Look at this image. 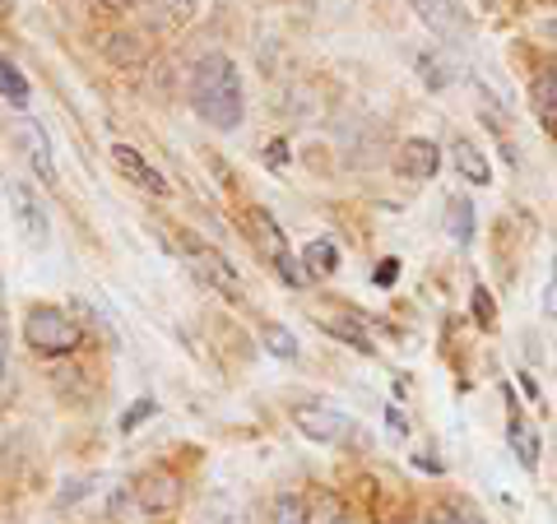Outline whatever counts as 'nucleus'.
<instances>
[{"mask_svg":"<svg viewBox=\"0 0 557 524\" xmlns=\"http://www.w3.org/2000/svg\"><path fill=\"white\" fill-rule=\"evenodd\" d=\"M182 251H186V265H190V274L200 278L205 288H214L219 297H228V302H242V274H237V265L223 251H214L209 241H200V237H182Z\"/></svg>","mask_w":557,"mask_h":524,"instance_id":"20e7f679","label":"nucleus"},{"mask_svg":"<svg viewBox=\"0 0 557 524\" xmlns=\"http://www.w3.org/2000/svg\"><path fill=\"white\" fill-rule=\"evenodd\" d=\"M14 135H20V149H24V159L33 167V177H38L42 186H57V159H51L47 130L33 116H20V121H14Z\"/></svg>","mask_w":557,"mask_h":524,"instance_id":"6e6552de","label":"nucleus"},{"mask_svg":"<svg viewBox=\"0 0 557 524\" xmlns=\"http://www.w3.org/2000/svg\"><path fill=\"white\" fill-rule=\"evenodd\" d=\"M428 524H483L469 506H456V501H442V506H432L428 511Z\"/></svg>","mask_w":557,"mask_h":524,"instance_id":"aec40b11","label":"nucleus"},{"mask_svg":"<svg viewBox=\"0 0 557 524\" xmlns=\"http://www.w3.org/2000/svg\"><path fill=\"white\" fill-rule=\"evenodd\" d=\"M418 75H423L432 93H442V89H450V79H456V65H450L442 51H423V57H418Z\"/></svg>","mask_w":557,"mask_h":524,"instance_id":"a211bd4d","label":"nucleus"},{"mask_svg":"<svg viewBox=\"0 0 557 524\" xmlns=\"http://www.w3.org/2000/svg\"><path fill=\"white\" fill-rule=\"evenodd\" d=\"M372 278H376V288H391L395 278H399V260H395V255H391V260H381Z\"/></svg>","mask_w":557,"mask_h":524,"instance_id":"c85d7f7f","label":"nucleus"},{"mask_svg":"<svg viewBox=\"0 0 557 524\" xmlns=\"http://www.w3.org/2000/svg\"><path fill=\"white\" fill-rule=\"evenodd\" d=\"M131 501H135V487L126 483V487H116L112 492V501H108V511H112V520H126V511H131Z\"/></svg>","mask_w":557,"mask_h":524,"instance_id":"bb28decb","label":"nucleus"},{"mask_svg":"<svg viewBox=\"0 0 557 524\" xmlns=\"http://www.w3.org/2000/svg\"><path fill=\"white\" fill-rule=\"evenodd\" d=\"M112 163H116V172H121V177H126L135 190H145V196H168V177H163V172L153 167L135 145H112Z\"/></svg>","mask_w":557,"mask_h":524,"instance_id":"1a4fd4ad","label":"nucleus"},{"mask_svg":"<svg viewBox=\"0 0 557 524\" xmlns=\"http://www.w3.org/2000/svg\"><path fill=\"white\" fill-rule=\"evenodd\" d=\"M24 339L33 353H47V358H70L75 348L84 344V329L75 325V316L61 307H33L24 316Z\"/></svg>","mask_w":557,"mask_h":524,"instance_id":"f03ea898","label":"nucleus"},{"mask_svg":"<svg viewBox=\"0 0 557 524\" xmlns=\"http://www.w3.org/2000/svg\"><path fill=\"white\" fill-rule=\"evenodd\" d=\"M163 10H168L172 24H190L196 20V10H200V0H163Z\"/></svg>","mask_w":557,"mask_h":524,"instance_id":"393cba45","label":"nucleus"},{"mask_svg":"<svg viewBox=\"0 0 557 524\" xmlns=\"http://www.w3.org/2000/svg\"><path fill=\"white\" fill-rule=\"evenodd\" d=\"M302 270H307V278H330V274L339 270V247L330 237H317L302 251Z\"/></svg>","mask_w":557,"mask_h":524,"instance_id":"dca6fc26","label":"nucleus"},{"mask_svg":"<svg viewBox=\"0 0 557 524\" xmlns=\"http://www.w3.org/2000/svg\"><path fill=\"white\" fill-rule=\"evenodd\" d=\"M450 163H456V172L465 182H474V186H487L493 182V167L483 163V153L469 145V139H456V145H450Z\"/></svg>","mask_w":557,"mask_h":524,"instance_id":"4468645a","label":"nucleus"},{"mask_svg":"<svg viewBox=\"0 0 557 524\" xmlns=\"http://www.w3.org/2000/svg\"><path fill=\"white\" fill-rule=\"evenodd\" d=\"M413 14L423 20L437 38H460L465 33V20H460V5L456 0H409Z\"/></svg>","mask_w":557,"mask_h":524,"instance_id":"9b49d317","label":"nucleus"},{"mask_svg":"<svg viewBox=\"0 0 557 524\" xmlns=\"http://www.w3.org/2000/svg\"><path fill=\"white\" fill-rule=\"evenodd\" d=\"M534 116L548 135H557V70H539L534 75Z\"/></svg>","mask_w":557,"mask_h":524,"instance_id":"f8f14e48","label":"nucleus"},{"mask_svg":"<svg viewBox=\"0 0 557 524\" xmlns=\"http://www.w3.org/2000/svg\"><path fill=\"white\" fill-rule=\"evenodd\" d=\"M325 329H330V335H339L344 344H358L362 353H368V348H372L368 339H362V329H358V325H348V321H325Z\"/></svg>","mask_w":557,"mask_h":524,"instance_id":"a878e982","label":"nucleus"},{"mask_svg":"<svg viewBox=\"0 0 557 524\" xmlns=\"http://www.w3.org/2000/svg\"><path fill=\"white\" fill-rule=\"evenodd\" d=\"M242 520H247V511L228 492H209L205 506L196 511V524H242Z\"/></svg>","mask_w":557,"mask_h":524,"instance_id":"f3484780","label":"nucleus"},{"mask_svg":"<svg viewBox=\"0 0 557 524\" xmlns=\"http://www.w3.org/2000/svg\"><path fill=\"white\" fill-rule=\"evenodd\" d=\"M395 167L405 172L409 182H432V177H437V167H442V149L432 145V139L413 135V139H405V145H399Z\"/></svg>","mask_w":557,"mask_h":524,"instance_id":"9d476101","label":"nucleus"},{"mask_svg":"<svg viewBox=\"0 0 557 524\" xmlns=\"http://www.w3.org/2000/svg\"><path fill=\"white\" fill-rule=\"evenodd\" d=\"M98 5H102V10H116V14H121V10H135L139 0H98Z\"/></svg>","mask_w":557,"mask_h":524,"instance_id":"2f4dec72","label":"nucleus"},{"mask_svg":"<svg viewBox=\"0 0 557 524\" xmlns=\"http://www.w3.org/2000/svg\"><path fill=\"white\" fill-rule=\"evenodd\" d=\"M10 204H14V219H20V233L33 251H47V241H51V219H47V209L38 200V190H33L28 182H14L10 186Z\"/></svg>","mask_w":557,"mask_h":524,"instance_id":"423d86ee","label":"nucleus"},{"mask_svg":"<svg viewBox=\"0 0 557 524\" xmlns=\"http://www.w3.org/2000/svg\"><path fill=\"white\" fill-rule=\"evenodd\" d=\"M507 436H511V450H516V460H520V469H539V456H544V446H539V432L525 423V417H511V427H507Z\"/></svg>","mask_w":557,"mask_h":524,"instance_id":"2eb2a0df","label":"nucleus"},{"mask_svg":"<svg viewBox=\"0 0 557 524\" xmlns=\"http://www.w3.org/2000/svg\"><path fill=\"white\" fill-rule=\"evenodd\" d=\"M307 524H339V501L321 492L317 506H307Z\"/></svg>","mask_w":557,"mask_h":524,"instance_id":"b1692460","label":"nucleus"},{"mask_svg":"<svg viewBox=\"0 0 557 524\" xmlns=\"http://www.w3.org/2000/svg\"><path fill=\"white\" fill-rule=\"evenodd\" d=\"M0 98H5L10 108H20V112L28 108V79L10 57H0Z\"/></svg>","mask_w":557,"mask_h":524,"instance_id":"6ab92c4d","label":"nucleus"},{"mask_svg":"<svg viewBox=\"0 0 557 524\" xmlns=\"http://www.w3.org/2000/svg\"><path fill=\"white\" fill-rule=\"evenodd\" d=\"M190 108L209 130H237L247 116V93H242V70L223 51H205L190 65Z\"/></svg>","mask_w":557,"mask_h":524,"instance_id":"f257e3e1","label":"nucleus"},{"mask_svg":"<svg viewBox=\"0 0 557 524\" xmlns=\"http://www.w3.org/2000/svg\"><path fill=\"white\" fill-rule=\"evenodd\" d=\"M112 42H131V57L139 61V57H145V47H139V38H126V33H116V38ZM112 57L121 61V65H126V47H112Z\"/></svg>","mask_w":557,"mask_h":524,"instance_id":"7c9ffc66","label":"nucleus"},{"mask_svg":"<svg viewBox=\"0 0 557 524\" xmlns=\"http://www.w3.org/2000/svg\"><path fill=\"white\" fill-rule=\"evenodd\" d=\"M5 372H10V321L0 311V380H5Z\"/></svg>","mask_w":557,"mask_h":524,"instance_id":"cd10ccee","label":"nucleus"},{"mask_svg":"<svg viewBox=\"0 0 557 524\" xmlns=\"http://www.w3.org/2000/svg\"><path fill=\"white\" fill-rule=\"evenodd\" d=\"M446 237L456 241V247H469V241H474V204H469V196L446 200Z\"/></svg>","mask_w":557,"mask_h":524,"instance_id":"ddd939ff","label":"nucleus"},{"mask_svg":"<svg viewBox=\"0 0 557 524\" xmlns=\"http://www.w3.org/2000/svg\"><path fill=\"white\" fill-rule=\"evenodd\" d=\"M135 506L145 511L149 520H163L182 506V478L168 474V469H149L145 478L135 483Z\"/></svg>","mask_w":557,"mask_h":524,"instance_id":"39448f33","label":"nucleus"},{"mask_svg":"<svg viewBox=\"0 0 557 524\" xmlns=\"http://www.w3.org/2000/svg\"><path fill=\"white\" fill-rule=\"evenodd\" d=\"M293 423H298V432L307 441H321V446H335L348 436V413L335 404H302L293 413Z\"/></svg>","mask_w":557,"mask_h":524,"instance_id":"0eeeda50","label":"nucleus"},{"mask_svg":"<svg viewBox=\"0 0 557 524\" xmlns=\"http://www.w3.org/2000/svg\"><path fill=\"white\" fill-rule=\"evenodd\" d=\"M153 413H159V404H153V399H135V404H131L126 413H121V432H126V436H131L135 427H145V423H149V417H153Z\"/></svg>","mask_w":557,"mask_h":524,"instance_id":"5701e85b","label":"nucleus"},{"mask_svg":"<svg viewBox=\"0 0 557 524\" xmlns=\"http://www.w3.org/2000/svg\"><path fill=\"white\" fill-rule=\"evenodd\" d=\"M274 524H307V501L298 492H284L274 501Z\"/></svg>","mask_w":557,"mask_h":524,"instance_id":"412c9836","label":"nucleus"},{"mask_svg":"<svg viewBox=\"0 0 557 524\" xmlns=\"http://www.w3.org/2000/svg\"><path fill=\"white\" fill-rule=\"evenodd\" d=\"M247 233H251V241H256V251L278 270V278H284V284H293V288H302V284H307L302 260L288 251V237H284V228L274 223L270 209H260V204L247 209Z\"/></svg>","mask_w":557,"mask_h":524,"instance_id":"7ed1b4c3","label":"nucleus"},{"mask_svg":"<svg viewBox=\"0 0 557 524\" xmlns=\"http://www.w3.org/2000/svg\"><path fill=\"white\" fill-rule=\"evenodd\" d=\"M265 348H270L274 358H284V362L298 358V339H293V329H284V325H270L265 329Z\"/></svg>","mask_w":557,"mask_h":524,"instance_id":"4be33fe9","label":"nucleus"},{"mask_svg":"<svg viewBox=\"0 0 557 524\" xmlns=\"http://www.w3.org/2000/svg\"><path fill=\"white\" fill-rule=\"evenodd\" d=\"M474 316L483 325H493V297H487V288H474Z\"/></svg>","mask_w":557,"mask_h":524,"instance_id":"c756f323","label":"nucleus"}]
</instances>
